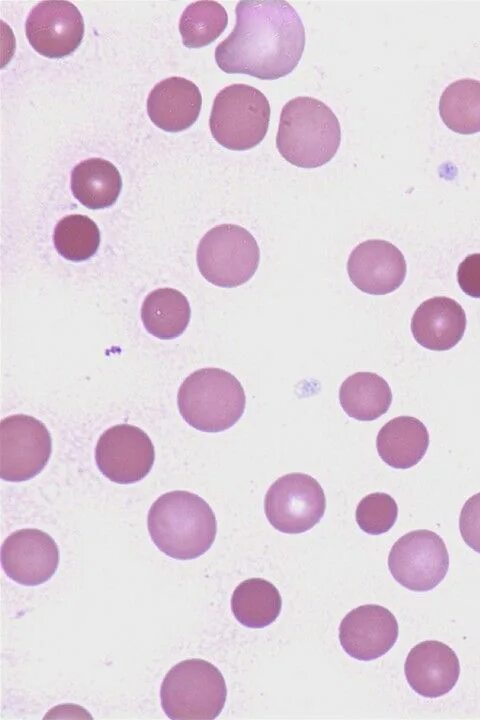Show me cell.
<instances>
[{
	"instance_id": "7c38bea8",
	"label": "cell",
	"mask_w": 480,
	"mask_h": 720,
	"mask_svg": "<svg viewBox=\"0 0 480 720\" xmlns=\"http://www.w3.org/2000/svg\"><path fill=\"white\" fill-rule=\"evenodd\" d=\"M25 31L30 45L39 54L62 58L80 45L84 20L78 8L69 1H42L29 12Z\"/></svg>"
},
{
	"instance_id": "2e32d148",
	"label": "cell",
	"mask_w": 480,
	"mask_h": 720,
	"mask_svg": "<svg viewBox=\"0 0 480 720\" xmlns=\"http://www.w3.org/2000/svg\"><path fill=\"white\" fill-rule=\"evenodd\" d=\"M404 672L408 684L416 693L427 698H438L456 685L460 663L456 653L447 644L426 640L410 650Z\"/></svg>"
},
{
	"instance_id": "ac0fdd59",
	"label": "cell",
	"mask_w": 480,
	"mask_h": 720,
	"mask_svg": "<svg viewBox=\"0 0 480 720\" xmlns=\"http://www.w3.org/2000/svg\"><path fill=\"white\" fill-rule=\"evenodd\" d=\"M466 322L465 312L458 302L448 297H433L415 310L411 332L421 346L446 351L462 339Z\"/></svg>"
},
{
	"instance_id": "ba28073f",
	"label": "cell",
	"mask_w": 480,
	"mask_h": 720,
	"mask_svg": "<svg viewBox=\"0 0 480 720\" xmlns=\"http://www.w3.org/2000/svg\"><path fill=\"white\" fill-rule=\"evenodd\" d=\"M326 498L319 482L303 473L278 478L264 498L269 523L278 531L299 534L313 528L323 517Z\"/></svg>"
},
{
	"instance_id": "44dd1931",
	"label": "cell",
	"mask_w": 480,
	"mask_h": 720,
	"mask_svg": "<svg viewBox=\"0 0 480 720\" xmlns=\"http://www.w3.org/2000/svg\"><path fill=\"white\" fill-rule=\"evenodd\" d=\"M339 401L344 412L359 421H372L385 414L392 402L387 381L373 372H356L340 386Z\"/></svg>"
},
{
	"instance_id": "6da1fadb",
	"label": "cell",
	"mask_w": 480,
	"mask_h": 720,
	"mask_svg": "<svg viewBox=\"0 0 480 720\" xmlns=\"http://www.w3.org/2000/svg\"><path fill=\"white\" fill-rule=\"evenodd\" d=\"M236 24L215 49L218 67L228 74L275 80L290 74L305 47V28L287 1L237 3Z\"/></svg>"
},
{
	"instance_id": "7a4b0ae2",
	"label": "cell",
	"mask_w": 480,
	"mask_h": 720,
	"mask_svg": "<svg viewBox=\"0 0 480 720\" xmlns=\"http://www.w3.org/2000/svg\"><path fill=\"white\" fill-rule=\"evenodd\" d=\"M147 527L157 548L177 560L203 555L217 533L216 517L209 504L182 490L165 493L152 504Z\"/></svg>"
},
{
	"instance_id": "7402d4cb",
	"label": "cell",
	"mask_w": 480,
	"mask_h": 720,
	"mask_svg": "<svg viewBox=\"0 0 480 720\" xmlns=\"http://www.w3.org/2000/svg\"><path fill=\"white\" fill-rule=\"evenodd\" d=\"M191 309L183 293L172 288L150 292L142 306L141 319L146 330L156 338L169 340L187 328Z\"/></svg>"
},
{
	"instance_id": "52a82bcc",
	"label": "cell",
	"mask_w": 480,
	"mask_h": 720,
	"mask_svg": "<svg viewBox=\"0 0 480 720\" xmlns=\"http://www.w3.org/2000/svg\"><path fill=\"white\" fill-rule=\"evenodd\" d=\"M197 265L210 283L224 288L240 286L255 274L260 250L254 236L235 224L210 229L200 240Z\"/></svg>"
},
{
	"instance_id": "9a60e30c",
	"label": "cell",
	"mask_w": 480,
	"mask_h": 720,
	"mask_svg": "<svg viewBox=\"0 0 480 720\" xmlns=\"http://www.w3.org/2000/svg\"><path fill=\"white\" fill-rule=\"evenodd\" d=\"M347 272L360 291L385 295L405 280L407 265L402 252L392 243L373 239L358 244L350 253Z\"/></svg>"
},
{
	"instance_id": "5bb4252c",
	"label": "cell",
	"mask_w": 480,
	"mask_h": 720,
	"mask_svg": "<svg viewBox=\"0 0 480 720\" xmlns=\"http://www.w3.org/2000/svg\"><path fill=\"white\" fill-rule=\"evenodd\" d=\"M399 628L385 607L366 604L350 611L339 626L343 650L352 658L370 661L386 654L396 643Z\"/></svg>"
},
{
	"instance_id": "8fae6325",
	"label": "cell",
	"mask_w": 480,
	"mask_h": 720,
	"mask_svg": "<svg viewBox=\"0 0 480 720\" xmlns=\"http://www.w3.org/2000/svg\"><path fill=\"white\" fill-rule=\"evenodd\" d=\"M95 460L100 472L118 484H132L150 472L155 451L149 436L140 428L120 424L98 439Z\"/></svg>"
},
{
	"instance_id": "5b68a950",
	"label": "cell",
	"mask_w": 480,
	"mask_h": 720,
	"mask_svg": "<svg viewBox=\"0 0 480 720\" xmlns=\"http://www.w3.org/2000/svg\"><path fill=\"white\" fill-rule=\"evenodd\" d=\"M227 688L220 670L203 659H187L165 675L160 700L172 720H212L224 708Z\"/></svg>"
},
{
	"instance_id": "484cf974",
	"label": "cell",
	"mask_w": 480,
	"mask_h": 720,
	"mask_svg": "<svg viewBox=\"0 0 480 720\" xmlns=\"http://www.w3.org/2000/svg\"><path fill=\"white\" fill-rule=\"evenodd\" d=\"M53 242L57 252L65 259L84 261L98 250L100 231L88 216L68 215L56 224Z\"/></svg>"
},
{
	"instance_id": "d6986e66",
	"label": "cell",
	"mask_w": 480,
	"mask_h": 720,
	"mask_svg": "<svg viewBox=\"0 0 480 720\" xmlns=\"http://www.w3.org/2000/svg\"><path fill=\"white\" fill-rule=\"evenodd\" d=\"M428 446L426 426L412 416L391 419L379 430L376 438L380 458L396 469H408L418 464Z\"/></svg>"
},
{
	"instance_id": "9c48e42d",
	"label": "cell",
	"mask_w": 480,
	"mask_h": 720,
	"mask_svg": "<svg viewBox=\"0 0 480 720\" xmlns=\"http://www.w3.org/2000/svg\"><path fill=\"white\" fill-rule=\"evenodd\" d=\"M388 568L403 587L424 592L435 588L446 576L449 555L443 539L430 530H414L392 546Z\"/></svg>"
},
{
	"instance_id": "ffe728a7",
	"label": "cell",
	"mask_w": 480,
	"mask_h": 720,
	"mask_svg": "<svg viewBox=\"0 0 480 720\" xmlns=\"http://www.w3.org/2000/svg\"><path fill=\"white\" fill-rule=\"evenodd\" d=\"M122 189L118 169L102 158H89L78 163L71 173L74 197L89 209L113 205Z\"/></svg>"
},
{
	"instance_id": "8992f818",
	"label": "cell",
	"mask_w": 480,
	"mask_h": 720,
	"mask_svg": "<svg viewBox=\"0 0 480 720\" xmlns=\"http://www.w3.org/2000/svg\"><path fill=\"white\" fill-rule=\"evenodd\" d=\"M269 120L270 104L260 90L247 84H232L216 95L209 126L220 145L243 151L260 144Z\"/></svg>"
},
{
	"instance_id": "83f0119b",
	"label": "cell",
	"mask_w": 480,
	"mask_h": 720,
	"mask_svg": "<svg viewBox=\"0 0 480 720\" xmlns=\"http://www.w3.org/2000/svg\"><path fill=\"white\" fill-rule=\"evenodd\" d=\"M459 530L464 542L480 554V492L471 496L463 505Z\"/></svg>"
},
{
	"instance_id": "f1b7e54d",
	"label": "cell",
	"mask_w": 480,
	"mask_h": 720,
	"mask_svg": "<svg viewBox=\"0 0 480 720\" xmlns=\"http://www.w3.org/2000/svg\"><path fill=\"white\" fill-rule=\"evenodd\" d=\"M457 279L465 294L480 298V253L466 256L458 266Z\"/></svg>"
},
{
	"instance_id": "4316f807",
	"label": "cell",
	"mask_w": 480,
	"mask_h": 720,
	"mask_svg": "<svg viewBox=\"0 0 480 720\" xmlns=\"http://www.w3.org/2000/svg\"><path fill=\"white\" fill-rule=\"evenodd\" d=\"M398 516L396 501L387 493H371L359 502L356 508V522L364 532L380 535L389 531Z\"/></svg>"
},
{
	"instance_id": "4fadbf2b",
	"label": "cell",
	"mask_w": 480,
	"mask_h": 720,
	"mask_svg": "<svg viewBox=\"0 0 480 720\" xmlns=\"http://www.w3.org/2000/svg\"><path fill=\"white\" fill-rule=\"evenodd\" d=\"M59 549L54 539L38 529L11 533L1 547V565L6 575L24 586L48 581L59 565Z\"/></svg>"
},
{
	"instance_id": "3957f363",
	"label": "cell",
	"mask_w": 480,
	"mask_h": 720,
	"mask_svg": "<svg viewBox=\"0 0 480 720\" xmlns=\"http://www.w3.org/2000/svg\"><path fill=\"white\" fill-rule=\"evenodd\" d=\"M341 141L340 123L322 101L300 96L282 108L276 146L281 156L300 168L328 163Z\"/></svg>"
},
{
	"instance_id": "cb8c5ba5",
	"label": "cell",
	"mask_w": 480,
	"mask_h": 720,
	"mask_svg": "<svg viewBox=\"0 0 480 720\" xmlns=\"http://www.w3.org/2000/svg\"><path fill=\"white\" fill-rule=\"evenodd\" d=\"M439 114L444 124L454 132H479L480 81L463 78L449 84L441 94Z\"/></svg>"
},
{
	"instance_id": "603a6c76",
	"label": "cell",
	"mask_w": 480,
	"mask_h": 720,
	"mask_svg": "<svg viewBox=\"0 0 480 720\" xmlns=\"http://www.w3.org/2000/svg\"><path fill=\"white\" fill-rule=\"evenodd\" d=\"M282 608L278 589L262 578H251L241 582L231 597V610L242 625L249 628H264L273 623Z\"/></svg>"
},
{
	"instance_id": "277c9868",
	"label": "cell",
	"mask_w": 480,
	"mask_h": 720,
	"mask_svg": "<svg viewBox=\"0 0 480 720\" xmlns=\"http://www.w3.org/2000/svg\"><path fill=\"white\" fill-rule=\"evenodd\" d=\"M177 404L181 416L190 426L217 433L231 428L241 418L246 397L241 383L230 372L202 368L183 381Z\"/></svg>"
},
{
	"instance_id": "30bf717a",
	"label": "cell",
	"mask_w": 480,
	"mask_h": 720,
	"mask_svg": "<svg viewBox=\"0 0 480 720\" xmlns=\"http://www.w3.org/2000/svg\"><path fill=\"white\" fill-rule=\"evenodd\" d=\"M51 452V435L40 420L16 414L1 421V479L21 482L35 477L48 463Z\"/></svg>"
},
{
	"instance_id": "e0dca14e",
	"label": "cell",
	"mask_w": 480,
	"mask_h": 720,
	"mask_svg": "<svg viewBox=\"0 0 480 720\" xmlns=\"http://www.w3.org/2000/svg\"><path fill=\"white\" fill-rule=\"evenodd\" d=\"M201 106L202 96L196 84L178 76L158 82L147 99L151 121L168 132H179L192 126Z\"/></svg>"
},
{
	"instance_id": "d4e9b609",
	"label": "cell",
	"mask_w": 480,
	"mask_h": 720,
	"mask_svg": "<svg viewBox=\"0 0 480 720\" xmlns=\"http://www.w3.org/2000/svg\"><path fill=\"white\" fill-rule=\"evenodd\" d=\"M228 23L225 8L216 1H196L183 11L179 31L183 44L188 48H200L212 43L224 31Z\"/></svg>"
}]
</instances>
